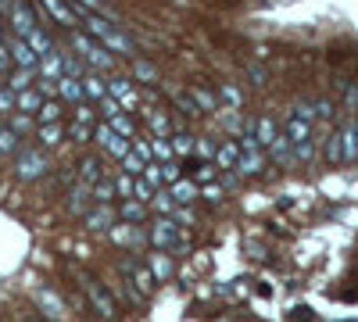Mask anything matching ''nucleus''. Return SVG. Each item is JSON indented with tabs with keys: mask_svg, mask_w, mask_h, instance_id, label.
Instances as JSON below:
<instances>
[{
	"mask_svg": "<svg viewBox=\"0 0 358 322\" xmlns=\"http://www.w3.org/2000/svg\"><path fill=\"white\" fill-rule=\"evenodd\" d=\"M0 165H4V158H0Z\"/></svg>",
	"mask_w": 358,
	"mask_h": 322,
	"instance_id": "obj_64",
	"label": "nucleus"
},
{
	"mask_svg": "<svg viewBox=\"0 0 358 322\" xmlns=\"http://www.w3.org/2000/svg\"><path fill=\"white\" fill-rule=\"evenodd\" d=\"M236 158H241V147H236V140H222L219 147H215L212 165H215L219 172H233V168H236Z\"/></svg>",
	"mask_w": 358,
	"mask_h": 322,
	"instance_id": "obj_21",
	"label": "nucleus"
},
{
	"mask_svg": "<svg viewBox=\"0 0 358 322\" xmlns=\"http://www.w3.org/2000/svg\"><path fill=\"white\" fill-rule=\"evenodd\" d=\"M215 97H219V111H241V104H244V94L236 82H222Z\"/></svg>",
	"mask_w": 358,
	"mask_h": 322,
	"instance_id": "obj_27",
	"label": "nucleus"
},
{
	"mask_svg": "<svg viewBox=\"0 0 358 322\" xmlns=\"http://www.w3.org/2000/svg\"><path fill=\"white\" fill-rule=\"evenodd\" d=\"M76 183H83V186H94V183H101L104 180V158L101 154H83L79 161H76Z\"/></svg>",
	"mask_w": 358,
	"mask_h": 322,
	"instance_id": "obj_9",
	"label": "nucleus"
},
{
	"mask_svg": "<svg viewBox=\"0 0 358 322\" xmlns=\"http://www.w3.org/2000/svg\"><path fill=\"white\" fill-rule=\"evenodd\" d=\"M215 147H219V143H215L212 136H194V158L212 161V158H215Z\"/></svg>",
	"mask_w": 358,
	"mask_h": 322,
	"instance_id": "obj_43",
	"label": "nucleus"
},
{
	"mask_svg": "<svg viewBox=\"0 0 358 322\" xmlns=\"http://www.w3.org/2000/svg\"><path fill=\"white\" fill-rule=\"evenodd\" d=\"M76 283H79V290H83V298H86V305H90V312H97L101 319H118V301L111 298V290L101 283V279H94V276H76Z\"/></svg>",
	"mask_w": 358,
	"mask_h": 322,
	"instance_id": "obj_3",
	"label": "nucleus"
},
{
	"mask_svg": "<svg viewBox=\"0 0 358 322\" xmlns=\"http://www.w3.org/2000/svg\"><path fill=\"white\" fill-rule=\"evenodd\" d=\"M151 197H155V186H151V183H143V180H136V186H133V200L151 204Z\"/></svg>",
	"mask_w": 358,
	"mask_h": 322,
	"instance_id": "obj_57",
	"label": "nucleus"
},
{
	"mask_svg": "<svg viewBox=\"0 0 358 322\" xmlns=\"http://www.w3.org/2000/svg\"><path fill=\"white\" fill-rule=\"evenodd\" d=\"M83 75H86L83 57H76V54H65V79H83Z\"/></svg>",
	"mask_w": 358,
	"mask_h": 322,
	"instance_id": "obj_50",
	"label": "nucleus"
},
{
	"mask_svg": "<svg viewBox=\"0 0 358 322\" xmlns=\"http://www.w3.org/2000/svg\"><path fill=\"white\" fill-rule=\"evenodd\" d=\"M143 265L151 269L155 283H165V279L176 272V261H172V254H165V251H151V254L143 258Z\"/></svg>",
	"mask_w": 358,
	"mask_h": 322,
	"instance_id": "obj_15",
	"label": "nucleus"
},
{
	"mask_svg": "<svg viewBox=\"0 0 358 322\" xmlns=\"http://www.w3.org/2000/svg\"><path fill=\"white\" fill-rule=\"evenodd\" d=\"M169 147H172L176 161H179V158H190V154H194V136H190V133H172V136H169Z\"/></svg>",
	"mask_w": 358,
	"mask_h": 322,
	"instance_id": "obj_37",
	"label": "nucleus"
},
{
	"mask_svg": "<svg viewBox=\"0 0 358 322\" xmlns=\"http://www.w3.org/2000/svg\"><path fill=\"white\" fill-rule=\"evenodd\" d=\"M40 104H43V94L36 90V86H33V90H25V94H18V97H15V111H18V115H33V119H36Z\"/></svg>",
	"mask_w": 358,
	"mask_h": 322,
	"instance_id": "obj_33",
	"label": "nucleus"
},
{
	"mask_svg": "<svg viewBox=\"0 0 358 322\" xmlns=\"http://www.w3.org/2000/svg\"><path fill=\"white\" fill-rule=\"evenodd\" d=\"M248 79H251V86H265V72L262 68H248Z\"/></svg>",
	"mask_w": 358,
	"mask_h": 322,
	"instance_id": "obj_61",
	"label": "nucleus"
},
{
	"mask_svg": "<svg viewBox=\"0 0 358 322\" xmlns=\"http://www.w3.org/2000/svg\"><path fill=\"white\" fill-rule=\"evenodd\" d=\"M108 237H111V244H118V247H140V244H147L143 226H129V222H115V226L108 229Z\"/></svg>",
	"mask_w": 358,
	"mask_h": 322,
	"instance_id": "obj_10",
	"label": "nucleus"
},
{
	"mask_svg": "<svg viewBox=\"0 0 358 322\" xmlns=\"http://www.w3.org/2000/svg\"><path fill=\"white\" fill-rule=\"evenodd\" d=\"M326 161H330V165H341V133H334L330 140H326Z\"/></svg>",
	"mask_w": 358,
	"mask_h": 322,
	"instance_id": "obj_53",
	"label": "nucleus"
},
{
	"mask_svg": "<svg viewBox=\"0 0 358 322\" xmlns=\"http://www.w3.org/2000/svg\"><path fill=\"white\" fill-rule=\"evenodd\" d=\"M265 158L273 161V165H280V168H290V165H294V147H290V140L280 133V136L265 147Z\"/></svg>",
	"mask_w": 358,
	"mask_h": 322,
	"instance_id": "obj_18",
	"label": "nucleus"
},
{
	"mask_svg": "<svg viewBox=\"0 0 358 322\" xmlns=\"http://www.w3.org/2000/svg\"><path fill=\"white\" fill-rule=\"evenodd\" d=\"M312 158H315V140H308V143H297V147H294V161L308 165Z\"/></svg>",
	"mask_w": 358,
	"mask_h": 322,
	"instance_id": "obj_55",
	"label": "nucleus"
},
{
	"mask_svg": "<svg viewBox=\"0 0 358 322\" xmlns=\"http://www.w3.org/2000/svg\"><path fill=\"white\" fill-rule=\"evenodd\" d=\"M43 8L50 11V18H54L57 25H65V29H76V25H79V15L72 11L69 0H43Z\"/></svg>",
	"mask_w": 358,
	"mask_h": 322,
	"instance_id": "obj_20",
	"label": "nucleus"
},
{
	"mask_svg": "<svg viewBox=\"0 0 358 322\" xmlns=\"http://www.w3.org/2000/svg\"><path fill=\"white\" fill-rule=\"evenodd\" d=\"M283 136L290 140V147H297V143H308V140H312V122H301V119H290V115H287Z\"/></svg>",
	"mask_w": 358,
	"mask_h": 322,
	"instance_id": "obj_29",
	"label": "nucleus"
},
{
	"mask_svg": "<svg viewBox=\"0 0 358 322\" xmlns=\"http://www.w3.org/2000/svg\"><path fill=\"white\" fill-rule=\"evenodd\" d=\"M25 43H29V50H33L36 57H47V54L54 50V40L43 33V29H33V33L25 36Z\"/></svg>",
	"mask_w": 358,
	"mask_h": 322,
	"instance_id": "obj_35",
	"label": "nucleus"
},
{
	"mask_svg": "<svg viewBox=\"0 0 358 322\" xmlns=\"http://www.w3.org/2000/svg\"><path fill=\"white\" fill-rule=\"evenodd\" d=\"M290 119H301V122H315V108H312V104H305V101H297V104L290 108Z\"/></svg>",
	"mask_w": 358,
	"mask_h": 322,
	"instance_id": "obj_54",
	"label": "nucleus"
},
{
	"mask_svg": "<svg viewBox=\"0 0 358 322\" xmlns=\"http://www.w3.org/2000/svg\"><path fill=\"white\" fill-rule=\"evenodd\" d=\"M312 108H315V119H322V122H330V119H334V115H337V108H334V101H315Z\"/></svg>",
	"mask_w": 358,
	"mask_h": 322,
	"instance_id": "obj_58",
	"label": "nucleus"
},
{
	"mask_svg": "<svg viewBox=\"0 0 358 322\" xmlns=\"http://www.w3.org/2000/svg\"><path fill=\"white\" fill-rule=\"evenodd\" d=\"M108 129H111L115 136H122V140H136V122L129 119L126 111H122V115H115V119L108 122Z\"/></svg>",
	"mask_w": 358,
	"mask_h": 322,
	"instance_id": "obj_36",
	"label": "nucleus"
},
{
	"mask_svg": "<svg viewBox=\"0 0 358 322\" xmlns=\"http://www.w3.org/2000/svg\"><path fill=\"white\" fill-rule=\"evenodd\" d=\"M147 244H151L155 251H187V237L183 229H179L172 219H155L151 226H147Z\"/></svg>",
	"mask_w": 358,
	"mask_h": 322,
	"instance_id": "obj_4",
	"label": "nucleus"
},
{
	"mask_svg": "<svg viewBox=\"0 0 358 322\" xmlns=\"http://www.w3.org/2000/svg\"><path fill=\"white\" fill-rule=\"evenodd\" d=\"M358 161V129L355 122H348L341 129V165H355Z\"/></svg>",
	"mask_w": 358,
	"mask_h": 322,
	"instance_id": "obj_22",
	"label": "nucleus"
},
{
	"mask_svg": "<svg viewBox=\"0 0 358 322\" xmlns=\"http://www.w3.org/2000/svg\"><path fill=\"white\" fill-rule=\"evenodd\" d=\"M33 301H36V308H40V315H43L47 322H65L69 308H65L62 294H54L50 286H36V290H33Z\"/></svg>",
	"mask_w": 358,
	"mask_h": 322,
	"instance_id": "obj_5",
	"label": "nucleus"
},
{
	"mask_svg": "<svg viewBox=\"0 0 358 322\" xmlns=\"http://www.w3.org/2000/svg\"><path fill=\"white\" fill-rule=\"evenodd\" d=\"M172 222H176L179 229H187V226H194V222H197V215H194V208H183V204H176Z\"/></svg>",
	"mask_w": 358,
	"mask_h": 322,
	"instance_id": "obj_52",
	"label": "nucleus"
},
{
	"mask_svg": "<svg viewBox=\"0 0 358 322\" xmlns=\"http://www.w3.org/2000/svg\"><path fill=\"white\" fill-rule=\"evenodd\" d=\"M104 82H108V97L122 108L126 115L136 111L140 97H136V90H133V79H129V75H111V79H104Z\"/></svg>",
	"mask_w": 358,
	"mask_h": 322,
	"instance_id": "obj_6",
	"label": "nucleus"
},
{
	"mask_svg": "<svg viewBox=\"0 0 358 322\" xmlns=\"http://www.w3.org/2000/svg\"><path fill=\"white\" fill-rule=\"evenodd\" d=\"M0 115H4V119L15 115V94L8 90V86H0Z\"/></svg>",
	"mask_w": 358,
	"mask_h": 322,
	"instance_id": "obj_56",
	"label": "nucleus"
},
{
	"mask_svg": "<svg viewBox=\"0 0 358 322\" xmlns=\"http://www.w3.org/2000/svg\"><path fill=\"white\" fill-rule=\"evenodd\" d=\"M72 50H76V57H83V65H86L90 72H97V75L118 68V57L108 54L97 40H90L86 33H72Z\"/></svg>",
	"mask_w": 358,
	"mask_h": 322,
	"instance_id": "obj_2",
	"label": "nucleus"
},
{
	"mask_svg": "<svg viewBox=\"0 0 358 322\" xmlns=\"http://www.w3.org/2000/svg\"><path fill=\"white\" fill-rule=\"evenodd\" d=\"M22 143H25V140H22V136H18V133L8 126V122L0 126V158H15V154L22 151Z\"/></svg>",
	"mask_w": 358,
	"mask_h": 322,
	"instance_id": "obj_32",
	"label": "nucleus"
},
{
	"mask_svg": "<svg viewBox=\"0 0 358 322\" xmlns=\"http://www.w3.org/2000/svg\"><path fill=\"white\" fill-rule=\"evenodd\" d=\"M215 175H219V168H215L212 161H201V165L194 168V183H197V186H204V183H215Z\"/></svg>",
	"mask_w": 358,
	"mask_h": 322,
	"instance_id": "obj_49",
	"label": "nucleus"
},
{
	"mask_svg": "<svg viewBox=\"0 0 358 322\" xmlns=\"http://www.w3.org/2000/svg\"><path fill=\"white\" fill-rule=\"evenodd\" d=\"M143 168H147V161H143V158H136L133 151H129L122 161H118V172H122V175H133V180H140Z\"/></svg>",
	"mask_w": 358,
	"mask_h": 322,
	"instance_id": "obj_42",
	"label": "nucleus"
},
{
	"mask_svg": "<svg viewBox=\"0 0 358 322\" xmlns=\"http://www.w3.org/2000/svg\"><path fill=\"white\" fill-rule=\"evenodd\" d=\"M0 43H4V22H0Z\"/></svg>",
	"mask_w": 358,
	"mask_h": 322,
	"instance_id": "obj_62",
	"label": "nucleus"
},
{
	"mask_svg": "<svg viewBox=\"0 0 358 322\" xmlns=\"http://www.w3.org/2000/svg\"><path fill=\"white\" fill-rule=\"evenodd\" d=\"M143 115H147V129H151V136L169 140V136L176 133V115H169V111H162V108H147Z\"/></svg>",
	"mask_w": 358,
	"mask_h": 322,
	"instance_id": "obj_13",
	"label": "nucleus"
},
{
	"mask_svg": "<svg viewBox=\"0 0 358 322\" xmlns=\"http://www.w3.org/2000/svg\"><path fill=\"white\" fill-rule=\"evenodd\" d=\"M187 94H190V101L197 104L201 119H204V115H219V97H215V90H208L204 82H194V86H190Z\"/></svg>",
	"mask_w": 358,
	"mask_h": 322,
	"instance_id": "obj_16",
	"label": "nucleus"
},
{
	"mask_svg": "<svg viewBox=\"0 0 358 322\" xmlns=\"http://www.w3.org/2000/svg\"><path fill=\"white\" fill-rule=\"evenodd\" d=\"M133 79L136 82H147V86H158V68L151 65V61H143V57H136V61H133Z\"/></svg>",
	"mask_w": 358,
	"mask_h": 322,
	"instance_id": "obj_38",
	"label": "nucleus"
},
{
	"mask_svg": "<svg viewBox=\"0 0 358 322\" xmlns=\"http://www.w3.org/2000/svg\"><path fill=\"white\" fill-rule=\"evenodd\" d=\"M15 68V61H11V50H8V43H0V75L8 79V72Z\"/></svg>",
	"mask_w": 358,
	"mask_h": 322,
	"instance_id": "obj_59",
	"label": "nucleus"
},
{
	"mask_svg": "<svg viewBox=\"0 0 358 322\" xmlns=\"http://www.w3.org/2000/svg\"><path fill=\"white\" fill-rule=\"evenodd\" d=\"M115 222H118L115 204H94V208L83 215V229H86V233H108Z\"/></svg>",
	"mask_w": 358,
	"mask_h": 322,
	"instance_id": "obj_8",
	"label": "nucleus"
},
{
	"mask_svg": "<svg viewBox=\"0 0 358 322\" xmlns=\"http://www.w3.org/2000/svg\"><path fill=\"white\" fill-rule=\"evenodd\" d=\"M0 126H4V115H0Z\"/></svg>",
	"mask_w": 358,
	"mask_h": 322,
	"instance_id": "obj_63",
	"label": "nucleus"
},
{
	"mask_svg": "<svg viewBox=\"0 0 358 322\" xmlns=\"http://www.w3.org/2000/svg\"><path fill=\"white\" fill-rule=\"evenodd\" d=\"M79 82H83V97H86V104H97V101L108 97V82H104V75H97V72H90V68H86V75H83Z\"/></svg>",
	"mask_w": 358,
	"mask_h": 322,
	"instance_id": "obj_19",
	"label": "nucleus"
},
{
	"mask_svg": "<svg viewBox=\"0 0 358 322\" xmlns=\"http://www.w3.org/2000/svg\"><path fill=\"white\" fill-rule=\"evenodd\" d=\"M111 186H115V197H118V200H133V186H136V180H133V175H122V172H118L115 180H111Z\"/></svg>",
	"mask_w": 358,
	"mask_h": 322,
	"instance_id": "obj_45",
	"label": "nucleus"
},
{
	"mask_svg": "<svg viewBox=\"0 0 358 322\" xmlns=\"http://www.w3.org/2000/svg\"><path fill=\"white\" fill-rule=\"evenodd\" d=\"M101 47L108 50V54H115V57H126V61H136V43L122 33V29H111V33L101 40Z\"/></svg>",
	"mask_w": 358,
	"mask_h": 322,
	"instance_id": "obj_11",
	"label": "nucleus"
},
{
	"mask_svg": "<svg viewBox=\"0 0 358 322\" xmlns=\"http://www.w3.org/2000/svg\"><path fill=\"white\" fill-rule=\"evenodd\" d=\"M280 136V126L273 122V119H268V115H262V119H255V140H258V147L265 151L268 147V143H273Z\"/></svg>",
	"mask_w": 358,
	"mask_h": 322,
	"instance_id": "obj_31",
	"label": "nucleus"
},
{
	"mask_svg": "<svg viewBox=\"0 0 358 322\" xmlns=\"http://www.w3.org/2000/svg\"><path fill=\"white\" fill-rule=\"evenodd\" d=\"M65 119V104L57 101V97H47L36 111V126H54V122H62Z\"/></svg>",
	"mask_w": 358,
	"mask_h": 322,
	"instance_id": "obj_25",
	"label": "nucleus"
},
{
	"mask_svg": "<svg viewBox=\"0 0 358 322\" xmlns=\"http://www.w3.org/2000/svg\"><path fill=\"white\" fill-rule=\"evenodd\" d=\"M179 180H183V168H179V161L162 165V183H165V190H169L172 183H179Z\"/></svg>",
	"mask_w": 358,
	"mask_h": 322,
	"instance_id": "obj_51",
	"label": "nucleus"
},
{
	"mask_svg": "<svg viewBox=\"0 0 358 322\" xmlns=\"http://www.w3.org/2000/svg\"><path fill=\"white\" fill-rule=\"evenodd\" d=\"M54 97L62 101V104H72V108L86 101V97H83V82H79V79H65V75L57 79V90H54Z\"/></svg>",
	"mask_w": 358,
	"mask_h": 322,
	"instance_id": "obj_24",
	"label": "nucleus"
},
{
	"mask_svg": "<svg viewBox=\"0 0 358 322\" xmlns=\"http://www.w3.org/2000/svg\"><path fill=\"white\" fill-rule=\"evenodd\" d=\"M197 200H204V204H222V200H226V186H222V183H204L201 193H197Z\"/></svg>",
	"mask_w": 358,
	"mask_h": 322,
	"instance_id": "obj_46",
	"label": "nucleus"
},
{
	"mask_svg": "<svg viewBox=\"0 0 358 322\" xmlns=\"http://www.w3.org/2000/svg\"><path fill=\"white\" fill-rule=\"evenodd\" d=\"M8 126H11L18 136H25V133H33V129H36V119H33V115H18V111H15L11 119H8Z\"/></svg>",
	"mask_w": 358,
	"mask_h": 322,
	"instance_id": "obj_48",
	"label": "nucleus"
},
{
	"mask_svg": "<svg viewBox=\"0 0 358 322\" xmlns=\"http://www.w3.org/2000/svg\"><path fill=\"white\" fill-rule=\"evenodd\" d=\"M344 108H358V82H351L344 90Z\"/></svg>",
	"mask_w": 358,
	"mask_h": 322,
	"instance_id": "obj_60",
	"label": "nucleus"
},
{
	"mask_svg": "<svg viewBox=\"0 0 358 322\" xmlns=\"http://www.w3.org/2000/svg\"><path fill=\"white\" fill-rule=\"evenodd\" d=\"M50 168H54V165H50L47 151L33 147V143H22V151L11 158V172H15V180H18L22 186L47 180V175H50Z\"/></svg>",
	"mask_w": 358,
	"mask_h": 322,
	"instance_id": "obj_1",
	"label": "nucleus"
},
{
	"mask_svg": "<svg viewBox=\"0 0 358 322\" xmlns=\"http://www.w3.org/2000/svg\"><path fill=\"white\" fill-rule=\"evenodd\" d=\"M90 208H94V197H90V186L72 183V186H69V197H65V212H69L72 219H83Z\"/></svg>",
	"mask_w": 358,
	"mask_h": 322,
	"instance_id": "obj_12",
	"label": "nucleus"
},
{
	"mask_svg": "<svg viewBox=\"0 0 358 322\" xmlns=\"http://www.w3.org/2000/svg\"><path fill=\"white\" fill-rule=\"evenodd\" d=\"M8 50H11L15 68H29V72H36V68H40V57H36L33 50H29V43H25V40L11 36V40H8Z\"/></svg>",
	"mask_w": 358,
	"mask_h": 322,
	"instance_id": "obj_14",
	"label": "nucleus"
},
{
	"mask_svg": "<svg viewBox=\"0 0 358 322\" xmlns=\"http://www.w3.org/2000/svg\"><path fill=\"white\" fill-rule=\"evenodd\" d=\"M8 25H11V33H15L18 40H25L29 33H33V29H40V25H36V15H33V8H29V4H22V0L8 8Z\"/></svg>",
	"mask_w": 358,
	"mask_h": 322,
	"instance_id": "obj_7",
	"label": "nucleus"
},
{
	"mask_svg": "<svg viewBox=\"0 0 358 322\" xmlns=\"http://www.w3.org/2000/svg\"><path fill=\"white\" fill-rule=\"evenodd\" d=\"M4 86L18 97V94H25V90H33V86H36V72H29V68H11Z\"/></svg>",
	"mask_w": 358,
	"mask_h": 322,
	"instance_id": "obj_28",
	"label": "nucleus"
},
{
	"mask_svg": "<svg viewBox=\"0 0 358 322\" xmlns=\"http://www.w3.org/2000/svg\"><path fill=\"white\" fill-rule=\"evenodd\" d=\"M72 122L94 129V126L101 122V119H97V108H94V104H86V101H83V104H76V108H72Z\"/></svg>",
	"mask_w": 358,
	"mask_h": 322,
	"instance_id": "obj_39",
	"label": "nucleus"
},
{
	"mask_svg": "<svg viewBox=\"0 0 358 322\" xmlns=\"http://www.w3.org/2000/svg\"><path fill=\"white\" fill-rule=\"evenodd\" d=\"M147 212H155L158 219H172V212H176V200L169 197V190H155L151 204H147Z\"/></svg>",
	"mask_w": 358,
	"mask_h": 322,
	"instance_id": "obj_34",
	"label": "nucleus"
},
{
	"mask_svg": "<svg viewBox=\"0 0 358 322\" xmlns=\"http://www.w3.org/2000/svg\"><path fill=\"white\" fill-rule=\"evenodd\" d=\"M129 147H133V140H122V136H111V143L104 147V154L111 158V161H122L126 154H129Z\"/></svg>",
	"mask_w": 358,
	"mask_h": 322,
	"instance_id": "obj_47",
	"label": "nucleus"
},
{
	"mask_svg": "<svg viewBox=\"0 0 358 322\" xmlns=\"http://www.w3.org/2000/svg\"><path fill=\"white\" fill-rule=\"evenodd\" d=\"M62 75H65V50H50L47 57H40L36 79H50V82H57Z\"/></svg>",
	"mask_w": 358,
	"mask_h": 322,
	"instance_id": "obj_17",
	"label": "nucleus"
},
{
	"mask_svg": "<svg viewBox=\"0 0 358 322\" xmlns=\"http://www.w3.org/2000/svg\"><path fill=\"white\" fill-rule=\"evenodd\" d=\"M65 140H72L76 147H86V143L94 140V129H90V126H79V122H69V126H65Z\"/></svg>",
	"mask_w": 358,
	"mask_h": 322,
	"instance_id": "obj_40",
	"label": "nucleus"
},
{
	"mask_svg": "<svg viewBox=\"0 0 358 322\" xmlns=\"http://www.w3.org/2000/svg\"><path fill=\"white\" fill-rule=\"evenodd\" d=\"M36 147L40 151H50V147H62L65 143V122H54V126H36Z\"/></svg>",
	"mask_w": 358,
	"mask_h": 322,
	"instance_id": "obj_23",
	"label": "nucleus"
},
{
	"mask_svg": "<svg viewBox=\"0 0 358 322\" xmlns=\"http://www.w3.org/2000/svg\"><path fill=\"white\" fill-rule=\"evenodd\" d=\"M118 222H129V226H140V222H147V204H140V200H122L118 204Z\"/></svg>",
	"mask_w": 358,
	"mask_h": 322,
	"instance_id": "obj_30",
	"label": "nucleus"
},
{
	"mask_svg": "<svg viewBox=\"0 0 358 322\" xmlns=\"http://www.w3.org/2000/svg\"><path fill=\"white\" fill-rule=\"evenodd\" d=\"M172 104L179 108V119H201V111H197V104L190 101L187 90H183V94H172Z\"/></svg>",
	"mask_w": 358,
	"mask_h": 322,
	"instance_id": "obj_41",
	"label": "nucleus"
},
{
	"mask_svg": "<svg viewBox=\"0 0 358 322\" xmlns=\"http://www.w3.org/2000/svg\"><path fill=\"white\" fill-rule=\"evenodd\" d=\"M90 197H94V204H111V200H115V186H111V180H108V175H104L101 183H94V186H90Z\"/></svg>",
	"mask_w": 358,
	"mask_h": 322,
	"instance_id": "obj_44",
	"label": "nucleus"
},
{
	"mask_svg": "<svg viewBox=\"0 0 358 322\" xmlns=\"http://www.w3.org/2000/svg\"><path fill=\"white\" fill-rule=\"evenodd\" d=\"M197 193H201V186H197L194 180H179V183L169 186V197H172L176 204H183V208H190V204L197 200Z\"/></svg>",
	"mask_w": 358,
	"mask_h": 322,
	"instance_id": "obj_26",
	"label": "nucleus"
}]
</instances>
